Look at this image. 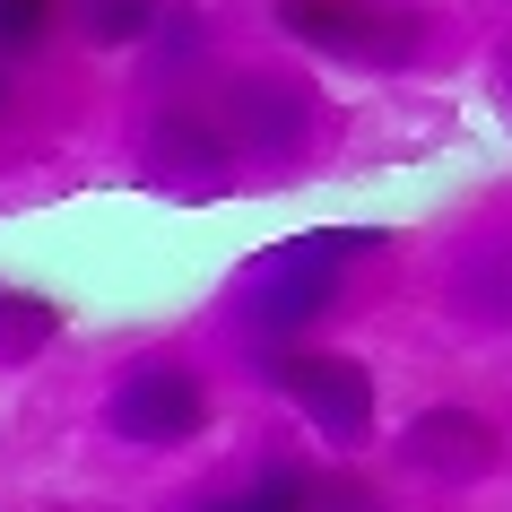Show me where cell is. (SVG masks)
I'll use <instances>...</instances> for the list:
<instances>
[{"label":"cell","instance_id":"1","mask_svg":"<svg viewBox=\"0 0 512 512\" xmlns=\"http://www.w3.org/2000/svg\"><path fill=\"white\" fill-rule=\"evenodd\" d=\"M105 426L122 434V443L165 452V443H183V434L209 426V391H200V374H191V365L148 356V365H131V374H122V391L105 400Z\"/></svg>","mask_w":512,"mask_h":512},{"label":"cell","instance_id":"2","mask_svg":"<svg viewBox=\"0 0 512 512\" xmlns=\"http://www.w3.org/2000/svg\"><path fill=\"white\" fill-rule=\"evenodd\" d=\"M278 382H287V400H296L330 443H365V434H374V382H365V365H348V356H287Z\"/></svg>","mask_w":512,"mask_h":512},{"label":"cell","instance_id":"3","mask_svg":"<svg viewBox=\"0 0 512 512\" xmlns=\"http://www.w3.org/2000/svg\"><path fill=\"white\" fill-rule=\"evenodd\" d=\"M408 469H426V478H486L495 469V426L469 417V408H426L417 426H408Z\"/></svg>","mask_w":512,"mask_h":512},{"label":"cell","instance_id":"4","mask_svg":"<svg viewBox=\"0 0 512 512\" xmlns=\"http://www.w3.org/2000/svg\"><path fill=\"white\" fill-rule=\"evenodd\" d=\"M191 512H313V478H304L296 460H270V469H252L243 486L200 495Z\"/></svg>","mask_w":512,"mask_h":512},{"label":"cell","instance_id":"5","mask_svg":"<svg viewBox=\"0 0 512 512\" xmlns=\"http://www.w3.org/2000/svg\"><path fill=\"white\" fill-rule=\"evenodd\" d=\"M157 9L165 0H79V27H87V44H139L157 27Z\"/></svg>","mask_w":512,"mask_h":512},{"label":"cell","instance_id":"6","mask_svg":"<svg viewBox=\"0 0 512 512\" xmlns=\"http://www.w3.org/2000/svg\"><path fill=\"white\" fill-rule=\"evenodd\" d=\"M61 313L53 304H35V296H0V356H27L35 339H53Z\"/></svg>","mask_w":512,"mask_h":512},{"label":"cell","instance_id":"7","mask_svg":"<svg viewBox=\"0 0 512 512\" xmlns=\"http://www.w3.org/2000/svg\"><path fill=\"white\" fill-rule=\"evenodd\" d=\"M61 0H0V53H35L44 35H53Z\"/></svg>","mask_w":512,"mask_h":512},{"label":"cell","instance_id":"8","mask_svg":"<svg viewBox=\"0 0 512 512\" xmlns=\"http://www.w3.org/2000/svg\"><path fill=\"white\" fill-rule=\"evenodd\" d=\"M0 113H9V87H0Z\"/></svg>","mask_w":512,"mask_h":512},{"label":"cell","instance_id":"9","mask_svg":"<svg viewBox=\"0 0 512 512\" xmlns=\"http://www.w3.org/2000/svg\"><path fill=\"white\" fill-rule=\"evenodd\" d=\"M504 87H512V70H504Z\"/></svg>","mask_w":512,"mask_h":512}]
</instances>
